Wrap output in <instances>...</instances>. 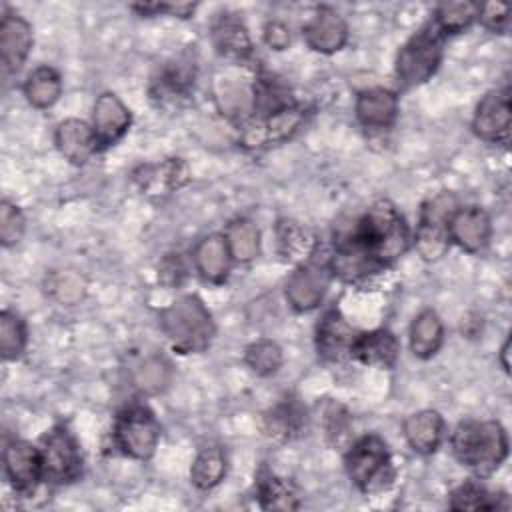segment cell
Returning <instances> with one entry per match:
<instances>
[{
    "instance_id": "7",
    "label": "cell",
    "mask_w": 512,
    "mask_h": 512,
    "mask_svg": "<svg viewBox=\"0 0 512 512\" xmlns=\"http://www.w3.org/2000/svg\"><path fill=\"white\" fill-rule=\"evenodd\" d=\"M112 442L120 454L146 462L160 442V422L146 404H130L116 414Z\"/></svg>"
},
{
    "instance_id": "43",
    "label": "cell",
    "mask_w": 512,
    "mask_h": 512,
    "mask_svg": "<svg viewBox=\"0 0 512 512\" xmlns=\"http://www.w3.org/2000/svg\"><path fill=\"white\" fill-rule=\"evenodd\" d=\"M262 40L270 50L282 52L290 46V28L282 20H268L262 28Z\"/></svg>"
},
{
    "instance_id": "32",
    "label": "cell",
    "mask_w": 512,
    "mask_h": 512,
    "mask_svg": "<svg viewBox=\"0 0 512 512\" xmlns=\"http://www.w3.org/2000/svg\"><path fill=\"white\" fill-rule=\"evenodd\" d=\"M256 498L264 510H298L302 500L296 484L288 478L266 474L256 484Z\"/></svg>"
},
{
    "instance_id": "37",
    "label": "cell",
    "mask_w": 512,
    "mask_h": 512,
    "mask_svg": "<svg viewBox=\"0 0 512 512\" xmlns=\"http://www.w3.org/2000/svg\"><path fill=\"white\" fill-rule=\"evenodd\" d=\"M146 174V188H160L164 192H172L182 188L190 180V172L184 160L180 158H168L162 164L154 168H144Z\"/></svg>"
},
{
    "instance_id": "11",
    "label": "cell",
    "mask_w": 512,
    "mask_h": 512,
    "mask_svg": "<svg viewBox=\"0 0 512 512\" xmlns=\"http://www.w3.org/2000/svg\"><path fill=\"white\" fill-rule=\"evenodd\" d=\"M510 128H512L510 90L498 88V90L486 92L476 104V110L472 116V132L488 144L506 146L510 142Z\"/></svg>"
},
{
    "instance_id": "1",
    "label": "cell",
    "mask_w": 512,
    "mask_h": 512,
    "mask_svg": "<svg viewBox=\"0 0 512 512\" xmlns=\"http://www.w3.org/2000/svg\"><path fill=\"white\" fill-rule=\"evenodd\" d=\"M412 246V230L388 198L374 200L334 236L328 268L334 278L360 284L394 266Z\"/></svg>"
},
{
    "instance_id": "19",
    "label": "cell",
    "mask_w": 512,
    "mask_h": 512,
    "mask_svg": "<svg viewBox=\"0 0 512 512\" xmlns=\"http://www.w3.org/2000/svg\"><path fill=\"white\" fill-rule=\"evenodd\" d=\"M354 116L358 124L370 132H384L392 128L398 118V92L384 86H372L358 92Z\"/></svg>"
},
{
    "instance_id": "25",
    "label": "cell",
    "mask_w": 512,
    "mask_h": 512,
    "mask_svg": "<svg viewBox=\"0 0 512 512\" xmlns=\"http://www.w3.org/2000/svg\"><path fill=\"white\" fill-rule=\"evenodd\" d=\"M354 330L338 308H328L316 324V350L328 362H340L348 358Z\"/></svg>"
},
{
    "instance_id": "30",
    "label": "cell",
    "mask_w": 512,
    "mask_h": 512,
    "mask_svg": "<svg viewBox=\"0 0 512 512\" xmlns=\"http://www.w3.org/2000/svg\"><path fill=\"white\" fill-rule=\"evenodd\" d=\"M228 472V456L226 450L218 444H208L198 450L190 466V482L196 490H212L216 488Z\"/></svg>"
},
{
    "instance_id": "23",
    "label": "cell",
    "mask_w": 512,
    "mask_h": 512,
    "mask_svg": "<svg viewBox=\"0 0 512 512\" xmlns=\"http://www.w3.org/2000/svg\"><path fill=\"white\" fill-rule=\"evenodd\" d=\"M402 434L406 444L416 454H422V456L434 454L440 448L446 434L444 416L432 408L412 412L402 422Z\"/></svg>"
},
{
    "instance_id": "38",
    "label": "cell",
    "mask_w": 512,
    "mask_h": 512,
    "mask_svg": "<svg viewBox=\"0 0 512 512\" xmlns=\"http://www.w3.org/2000/svg\"><path fill=\"white\" fill-rule=\"evenodd\" d=\"M134 386L144 394H158L162 392L170 378L172 368L162 356H148L144 362H140L134 370Z\"/></svg>"
},
{
    "instance_id": "12",
    "label": "cell",
    "mask_w": 512,
    "mask_h": 512,
    "mask_svg": "<svg viewBox=\"0 0 512 512\" xmlns=\"http://www.w3.org/2000/svg\"><path fill=\"white\" fill-rule=\"evenodd\" d=\"M2 462H4V474L10 482L12 490L18 496H30L36 492L42 478V460L38 446L12 438L4 444L2 450Z\"/></svg>"
},
{
    "instance_id": "10",
    "label": "cell",
    "mask_w": 512,
    "mask_h": 512,
    "mask_svg": "<svg viewBox=\"0 0 512 512\" xmlns=\"http://www.w3.org/2000/svg\"><path fill=\"white\" fill-rule=\"evenodd\" d=\"M332 278L328 264H316L310 260L298 264L284 282V298L288 306L296 312L316 310L324 302Z\"/></svg>"
},
{
    "instance_id": "41",
    "label": "cell",
    "mask_w": 512,
    "mask_h": 512,
    "mask_svg": "<svg viewBox=\"0 0 512 512\" xmlns=\"http://www.w3.org/2000/svg\"><path fill=\"white\" fill-rule=\"evenodd\" d=\"M478 24L492 34H504L510 24V6L500 4V2L480 4Z\"/></svg>"
},
{
    "instance_id": "5",
    "label": "cell",
    "mask_w": 512,
    "mask_h": 512,
    "mask_svg": "<svg viewBox=\"0 0 512 512\" xmlns=\"http://www.w3.org/2000/svg\"><path fill=\"white\" fill-rule=\"evenodd\" d=\"M344 470L348 480L362 494H374L384 490L394 478L388 442L376 432L362 434L346 450Z\"/></svg>"
},
{
    "instance_id": "27",
    "label": "cell",
    "mask_w": 512,
    "mask_h": 512,
    "mask_svg": "<svg viewBox=\"0 0 512 512\" xmlns=\"http://www.w3.org/2000/svg\"><path fill=\"white\" fill-rule=\"evenodd\" d=\"M274 242L276 252L286 262H294L296 266L308 262L316 250V236L312 230L292 218H280L276 222Z\"/></svg>"
},
{
    "instance_id": "8",
    "label": "cell",
    "mask_w": 512,
    "mask_h": 512,
    "mask_svg": "<svg viewBox=\"0 0 512 512\" xmlns=\"http://www.w3.org/2000/svg\"><path fill=\"white\" fill-rule=\"evenodd\" d=\"M42 460V478L52 486H66L82 476L84 458L76 436L64 422L46 430L38 444Z\"/></svg>"
},
{
    "instance_id": "28",
    "label": "cell",
    "mask_w": 512,
    "mask_h": 512,
    "mask_svg": "<svg viewBox=\"0 0 512 512\" xmlns=\"http://www.w3.org/2000/svg\"><path fill=\"white\" fill-rule=\"evenodd\" d=\"M26 102L36 110L52 108L62 96V76L56 68L42 64L30 70L22 82Z\"/></svg>"
},
{
    "instance_id": "9",
    "label": "cell",
    "mask_w": 512,
    "mask_h": 512,
    "mask_svg": "<svg viewBox=\"0 0 512 512\" xmlns=\"http://www.w3.org/2000/svg\"><path fill=\"white\" fill-rule=\"evenodd\" d=\"M308 118V108L300 102H292L278 108L258 120H250L242 130V144L246 148H260L270 144H282L302 130Z\"/></svg>"
},
{
    "instance_id": "17",
    "label": "cell",
    "mask_w": 512,
    "mask_h": 512,
    "mask_svg": "<svg viewBox=\"0 0 512 512\" xmlns=\"http://www.w3.org/2000/svg\"><path fill=\"white\" fill-rule=\"evenodd\" d=\"M254 80L238 74H222L214 82V100L218 110L242 128L254 118Z\"/></svg>"
},
{
    "instance_id": "18",
    "label": "cell",
    "mask_w": 512,
    "mask_h": 512,
    "mask_svg": "<svg viewBox=\"0 0 512 512\" xmlns=\"http://www.w3.org/2000/svg\"><path fill=\"white\" fill-rule=\"evenodd\" d=\"M450 244L468 254L482 252L492 238V220L482 206H458L450 218Z\"/></svg>"
},
{
    "instance_id": "24",
    "label": "cell",
    "mask_w": 512,
    "mask_h": 512,
    "mask_svg": "<svg viewBox=\"0 0 512 512\" xmlns=\"http://www.w3.org/2000/svg\"><path fill=\"white\" fill-rule=\"evenodd\" d=\"M54 144L64 160L74 166H84L94 154H98L90 122L80 118H64L58 122L54 128Z\"/></svg>"
},
{
    "instance_id": "2",
    "label": "cell",
    "mask_w": 512,
    "mask_h": 512,
    "mask_svg": "<svg viewBox=\"0 0 512 512\" xmlns=\"http://www.w3.org/2000/svg\"><path fill=\"white\" fill-rule=\"evenodd\" d=\"M454 458L478 480L492 476L508 458V432L498 420H460L450 434Z\"/></svg>"
},
{
    "instance_id": "36",
    "label": "cell",
    "mask_w": 512,
    "mask_h": 512,
    "mask_svg": "<svg viewBox=\"0 0 512 512\" xmlns=\"http://www.w3.org/2000/svg\"><path fill=\"white\" fill-rule=\"evenodd\" d=\"M28 344V328L20 314L4 308L0 312V354L6 362L18 360Z\"/></svg>"
},
{
    "instance_id": "16",
    "label": "cell",
    "mask_w": 512,
    "mask_h": 512,
    "mask_svg": "<svg viewBox=\"0 0 512 512\" xmlns=\"http://www.w3.org/2000/svg\"><path fill=\"white\" fill-rule=\"evenodd\" d=\"M210 42L216 54L230 64H248L254 52L252 36L238 14L222 12L210 24Z\"/></svg>"
},
{
    "instance_id": "26",
    "label": "cell",
    "mask_w": 512,
    "mask_h": 512,
    "mask_svg": "<svg viewBox=\"0 0 512 512\" xmlns=\"http://www.w3.org/2000/svg\"><path fill=\"white\" fill-rule=\"evenodd\" d=\"M444 344V322L432 308L420 310L408 328V346L414 358L430 360Z\"/></svg>"
},
{
    "instance_id": "42",
    "label": "cell",
    "mask_w": 512,
    "mask_h": 512,
    "mask_svg": "<svg viewBox=\"0 0 512 512\" xmlns=\"http://www.w3.org/2000/svg\"><path fill=\"white\" fill-rule=\"evenodd\" d=\"M198 4H164V2H144V4H132L130 10H134L138 16L152 18V16H174V18H192Z\"/></svg>"
},
{
    "instance_id": "34",
    "label": "cell",
    "mask_w": 512,
    "mask_h": 512,
    "mask_svg": "<svg viewBox=\"0 0 512 512\" xmlns=\"http://www.w3.org/2000/svg\"><path fill=\"white\" fill-rule=\"evenodd\" d=\"M86 278L72 268H60L48 272L44 280V292L48 298L62 306L78 304L86 294Z\"/></svg>"
},
{
    "instance_id": "15",
    "label": "cell",
    "mask_w": 512,
    "mask_h": 512,
    "mask_svg": "<svg viewBox=\"0 0 512 512\" xmlns=\"http://www.w3.org/2000/svg\"><path fill=\"white\" fill-rule=\"evenodd\" d=\"M348 24L342 14L330 6H318L302 26L306 46L318 54H336L348 42Z\"/></svg>"
},
{
    "instance_id": "13",
    "label": "cell",
    "mask_w": 512,
    "mask_h": 512,
    "mask_svg": "<svg viewBox=\"0 0 512 512\" xmlns=\"http://www.w3.org/2000/svg\"><path fill=\"white\" fill-rule=\"evenodd\" d=\"M132 114L130 108L122 102V98L116 92H102L96 96L92 106V132L96 138L98 152H104L112 146H116L124 134L130 130Z\"/></svg>"
},
{
    "instance_id": "39",
    "label": "cell",
    "mask_w": 512,
    "mask_h": 512,
    "mask_svg": "<svg viewBox=\"0 0 512 512\" xmlns=\"http://www.w3.org/2000/svg\"><path fill=\"white\" fill-rule=\"evenodd\" d=\"M26 232V216L10 200L0 202V244L4 248L16 246Z\"/></svg>"
},
{
    "instance_id": "21",
    "label": "cell",
    "mask_w": 512,
    "mask_h": 512,
    "mask_svg": "<svg viewBox=\"0 0 512 512\" xmlns=\"http://www.w3.org/2000/svg\"><path fill=\"white\" fill-rule=\"evenodd\" d=\"M196 84V64L188 56H178L172 62H166L158 76L152 80V98L158 104H174L188 98L194 92Z\"/></svg>"
},
{
    "instance_id": "33",
    "label": "cell",
    "mask_w": 512,
    "mask_h": 512,
    "mask_svg": "<svg viewBox=\"0 0 512 512\" xmlns=\"http://www.w3.org/2000/svg\"><path fill=\"white\" fill-rule=\"evenodd\" d=\"M478 14H480V4L476 2H468V0L442 2L434 8L432 22L448 38V36H456L470 30L478 22Z\"/></svg>"
},
{
    "instance_id": "20",
    "label": "cell",
    "mask_w": 512,
    "mask_h": 512,
    "mask_svg": "<svg viewBox=\"0 0 512 512\" xmlns=\"http://www.w3.org/2000/svg\"><path fill=\"white\" fill-rule=\"evenodd\" d=\"M398 356H400V342L396 334L390 332L388 328L356 332L348 350L350 360L364 366H380L386 370L396 366Z\"/></svg>"
},
{
    "instance_id": "31",
    "label": "cell",
    "mask_w": 512,
    "mask_h": 512,
    "mask_svg": "<svg viewBox=\"0 0 512 512\" xmlns=\"http://www.w3.org/2000/svg\"><path fill=\"white\" fill-rule=\"evenodd\" d=\"M222 234L226 238V244L234 262L248 264L260 254V244H262L260 230L250 218L238 216L230 220Z\"/></svg>"
},
{
    "instance_id": "6",
    "label": "cell",
    "mask_w": 512,
    "mask_h": 512,
    "mask_svg": "<svg viewBox=\"0 0 512 512\" xmlns=\"http://www.w3.org/2000/svg\"><path fill=\"white\" fill-rule=\"evenodd\" d=\"M458 206L456 194L448 190L422 202L412 244L424 262H438L446 256L450 248V218Z\"/></svg>"
},
{
    "instance_id": "22",
    "label": "cell",
    "mask_w": 512,
    "mask_h": 512,
    "mask_svg": "<svg viewBox=\"0 0 512 512\" xmlns=\"http://www.w3.org/2000/svg\"><path fill=\"white\" fill-rule=\"evenodd\" d=\"M192 262L204 282L214 286L224 284L234 262L224 234L212 232L202 236L192 250Z\"/></svg>"
},
{
    "instance_id": "45",
    "label": "cell",
    "mask_w": 512,
    "mask_h": 512,
    "mask_svg": "<svg viewBox=\"0 0 512 512\" xmlns=\"http://www.w3.org/2000/svg\"><path fill=\"white\" fill-rule=\"evenodd\" d=\"M510 348H512V342H510V336H506V340L502 342L500 352H498V362L506 374L510 372Z\"/></svg>"
},
{
    "instance_id": "35",
    "label": "cell",
    "mask_w": 512,
    "mask_h": 512,
    "mask_svg": "<svg viewBox=\"0 0 512 512\" xmlns=\"http://www.w3.org/2000/svg\"><path fill=\"white\" fill-rule=\"evenodd\" d=\"M246 366L260 378L274 376L284 364V352L278 342L270 338H260L244 348Z\"/></svg>"
},
{
    "instance_id": "14",
    "label": "cell",
    "mask_w": 512,
    "mask_h": 512,
    "mask_svg": "<svg viewBox=\"0 0 512 512\" xmlns=\"http://www.w3.org/2000/svg\"><path fill=\"white\" fill-rule=\"evenodd\" d=\"M34 34L30 22L14 10L4 8L0 20V54H2V74L10 78L18 74L32 50Z\"/></svg>"
},
{
    "instance_id": "3",
    "label": "cell",
    "mask_w": 512,
    "mask_h": 512,
    "mask_svg": "<svg viewBox=\"0 0 512 512\" xmlns=\"http://www.w3.org/2000/svg\"><path fill=\"white\" fill-rule=\"evenodd\" d=\"M160 330L180 354H202L210 348L216 324L204 300L196 294H182L160 312Z\"/></svg>"
},
{
    "instance_id": "44",
    "label": "cell",
    "mask_w": 512,
    "mask_h": 512,
    "mask_svg": "<svg viewBox=\"0 0 512 512\" xmlns=\"http://www.w3.org/2000/svg\"><path fill=\"white\" fill-rule=\"evenodd\" d=\"M186 276V268L180 260L178 254H166V258L160 262L158 268V278L160 282H164L166 286H178Z\"/></svg>"
},
{
    "instance_id": "40",
    "label": "cell",
    "mask_w": 512,
    "mask_h": 512,
    "mask_svg": "<svg viewBox=\"0 0 512 512\" xmlns=\"http://www.w3.org/2000/svg\"><path fill=\"white\" fill-rule=\"evenodd\" d=\"M298 424L300 416L290 404H280L264 416V432L272 438H288L290 432L298 430Z\"/></svg>"
},
{
    "instance_id": "4",
    "label": "cell",
    "mask_w": 512,
    "mask_h": 512,
    "mask_svg": "<svg viewBox=\"0 0 512 512\" xmlns=\"http://www.w3.org/2000/svg\"><path fill=\"white\" fill-rule=\"evenodd\" d=\"M444 42L446 36L432 20L406 38L394 60V76L400 90L422 86L438 72L444 58Z\"/></svg>"
},
{
    "instance_id": "29",
    "label": "cell",
    "mask_w": 512,
    "mask_h": 512,
    "mask_svg": "<svg viewBox=\"0 0 512 512\" xmlns=\"http://www.w3.org/2000/svg\"><path fill=\"white\" fill-rule=\"evenodd\" d=\"M448 508L456 512L464 510H508L510 502L506 492H494L486 488L482 482L476 480H466L460 486H456L450 492L448 498Z\"/></svg>"
}]
</instances>
